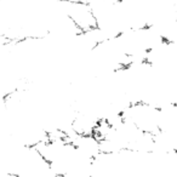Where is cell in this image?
Segmentation results:
<instances>
[{
  "label": "cell",
  "mask_w": 177,
  "mask_h": 177,
  "mask_svg": "<svg viewBox=\"0 0 177 177\" xmlns=\"http://www.w3.org/2000/svg\"><path fill=\"white\" fill-rule=\"evenodd\" d=\"M61 6L63 12L68 16V18L79 30V33H86L97 27L93 11L85 1L69 3V1L61 0Z\"/></svg>",
  "instance_id": "6da1fadb"
}]
</instances>
